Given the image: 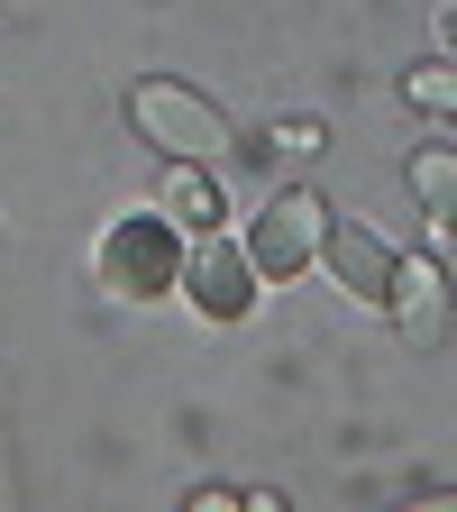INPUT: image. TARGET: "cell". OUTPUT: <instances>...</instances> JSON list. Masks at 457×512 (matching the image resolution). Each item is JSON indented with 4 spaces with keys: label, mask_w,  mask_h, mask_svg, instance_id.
Returning <instances> with one entry per match:
<instances>
[{
    "label": "cell",
    "mask_w": 457,
    "mask_h": 512,
    "mask_svg": "<svg viewBox=\"0 0 457 512\" xmlns=\"http://www.w3.org/2000/svg\"><path fill=\"white\" fill-rule=\"evenodd\" d=\"M92 284H101L110 302H165V293L183 284V229H174L165 211L110 220L101 247H92Z\"/></svg>",
    "instance_id": "obj_1"
},
{
    "label": "cell",
    "mask_w": 457,
    "mask_h": 512,
    "mask_svg": "<svg viewBox=\"0 0 457 512\" xmlns=\"http://www.w3.org/2000/svg\"><path fill=\"white\" fill-rule=\"evenodd\" d=\"M128 128H138L156 156H174V165H220V156H229L220 101H202V92L174 83V74H147L138 92H128Z\"/></svg>",
    "instance_id": "obj_2"
},
{
    "label": "cell",
    "mask_w": 457,
    "mask_h": 512,
    "mask_svg": "<svg viewBox=\"0 0 457 512\" xmlns=\"http://www.w3.org/2000/svg\"><path fill=\"white\" fill-rule=\"evenodd\" d=\"M320 247H330V202H320L311 183H284L275 202L256 211V229H247V256H256V275H266V284L311 275Z\"/></svg>",
    "instance_id": "obj_3"
},
{
    "label": "cell",
    "mask_w": 457,
    "mask_h": 512,
    "mask_svg": "<svg viewBox=\"0 0 457 512\" xmlns=\"http://www.w3.org/2000/svg\"><path fill=\"white\" fill-rule=\"evenodd\" d=\"M256 256H247V238H220V229H192V247H183V293H192V311L202 320H247L256 311Z\"/></svg>",
    "instance_id": "obj_4"
},
{
    "label": "cell",
    "mask_w": 457,
    "mask_h": 512,
    "mask_svg": "<svg viewBox=\"0 0 457 512\" xmlns=\"http://www.w3.org/2000/svg\"><path fill=\"white\" fill-rule=\"evenodd\" d=\"M384 320H394L403 348H439V339H448V266H439V256H394Z\"/></svg>",
    "instance_id": "obj_5"
},
{
    "label": "cell",
    "mask_w": 457,
    "mask_h": 512,
    "mask_svg": "<svg viewBox=\"0 0 457 512\" xmlns=\"http://www.w3.org/2000/svg\"><path fill=\"white\" fill-rule=\"evenodd\" d=\"M320 266H330L357 302H375V311H384V284H394V247H384L366 220H339V211H330V247H320Z\"/></svg>",
    "instance_id": "obj_6"
},
{
    "label": "cell",
    "mask_w": 457,
    "mask_h": 512,
    "mask_svg": "<svg viewBox=\"0 0 457 512\" xmlns=\"http://www.w3.org/2000/svg\"><path fill=\"white\" fill-rule=\"evenodd\" d=\"M403 183H412V202H421V220H430V238H457V147H412V165H403Z\"/></svg>",
    "instance_id": "obj_7"
},
{
    "label": "cell",
    "mask_w": 457,
    "mask_h": 512,
    "mask_svg": "<svg viewBox=\"0 0 457 512\" xmlns=\"http://www.w3.org/2000/svg\"><path fill=\"white\" fill-rule=\"evenodd\" d=\"M156 211L174 229H220V192H211V165H174L165 156V192H156Z\"/></svg>",
    "instance_id": "obj_8"
},
{
    "label": "cell",
    "mask_w": 457,
    "mask_h": 512,
    "mask_svg": "<svg viewBox=\"0 0 457 512\" xmlns=\"http://www.w3.org/2000/svg\"><path fill=\"white\" fill-rule=\"evenodd\" d=\"M403 101L430 110V119H457V55H448V64H439V55L412 64V74H403Z\"/></svg>",
    "instance_id": "obj_9"
},
{
    "label": "cell",
    "mask_w": 457,
    "mask_h": 512,
    "mask_svg": "<svg viewBox=\"0 0 457 512\" xmlns=\"http://www.w3.org/2000/svg\"><path fill=\"white\" fill-rule=\"evenodd\" d=\"M275 147H293V156H311V147H320V119H275Z\"/></svg>",
    "instance_id": "obj_10"
},
{
    "label": "cell",
    "mask_w": 457,
    "mask_h": 512,
    "mask_svg": "<svg viewBox=\"0 0 457 512\" xmlns=\"http://www.w3.org/2000/svg\"><path fill=\"white\" fill-rule=\"evenodd\" d=\"M439 46H448V55H457V10H448V19H439Z\"/></svg>",
    "instance_id": "obj_11"
}]
</instances>
